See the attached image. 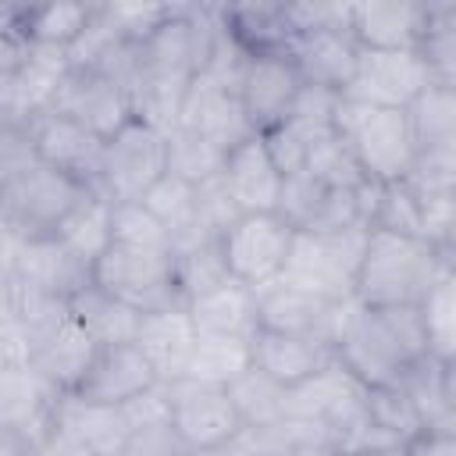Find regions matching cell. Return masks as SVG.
<instances>
[{
  "label": "cell",
  "mask_w": 456,
  "mask_h": 456,
  "mask_svg": "<svg viewBox=\"0 0 456 456\" xmlns=\"http://www.w3.org/2000/svg\"><path fill=\"white\" fill-rule=\"evenodd\" d=\"M406 456H456V431H420L406 442Z\"/></svg>",
  "instance_id": "49"
},
{
  "label": "cell",
  "mask_w": 456,
  "mask_h": 456,
  "mask_svg": "<svg viewBox=\"0 0 456 456\" xmlns=\"http://www.w3.org/2000/svg\"><path fill=\"white\" fill-rule=\"evenodd\" d=\"M417 53L428 64V75L435 86L456 89V4L452 0H431L424 36L417 43Z\"/></svg>",
  "instance_id": "35"
},
{
  "label": "cell",
  "mask_w": 456,
  "mask_h": 456,
  "mask_svg": "<svg viewBox=\"0 0 456 456\" xmlns=\"http://www.w3.org/2000/svg\"><path fill=\"white\" fill-rule=\"evenodd\" d=\"M153 385H157V374L146 363V356L132 342H121V346H100L96 349L75 395H82L89 403L125 406L128 399H135L139 392H146Z\"/></svg>",
  "instance_id": "18"
},
{
  "label": "cell",
  "mask_w": 456,
  "mask_h": 456,
  "mask_svg": "<svg viewBox=\"0 0 456 456\" xmlns=\"http://www.w3.org/2000/svg\"><path fill=\"white\" fill-rule=\"evenodd\" d=\"M132 346L146 356L157 381L167 385V381L185 378V367H189V356H192V346H196V328L189 321V310L185 306H167V310L142 314Z\"/></svg>",
  "instance_id": "22"
},
{
  "label": "cell",
  "mask_w": 456,
  "mask_h": 456,
  "mask_svg": "<svg viewBox=\"0 0 456 456\" xmlns=\"http://www.w3.org/2000/svg\"><path fill=\"white\" fill-rule=\"evenodd\" d=\"M167 424L175 428V435L185 442L189 452L228 449L242 431L228 388L196 378L167 381Z\"/></svg>",
  "instance_id": "9"
},
{
  "label": "cell",
  "mask_w": 456,
  "mask_h": 456,
  "mask_svg": "<svg viewBox=\"0 0 456 456\" xmlns=\"http://www.w3.org/2000/svg\"><path fill=\"white\" fill-rule=\"evenodd\" d=\"M221 182L239 214H274L281 192V171L274 167L260 135H249L235 150H228Z\"/></svg>",
  "instance_id": "17"
},
{
  "label": "cell",
  "mask_w": 456,
  "mask_h": 456,
  "mask_svg": "<svg viewBox=\"0 0 456 456\" xmlns=\"http://www.w3.org/2000/svg\"><path fill=\"white\" fill-rule=\"evenodd\" d=\"M417 310L428 335V356L452 363L456 360V271H445L417 303Z\"/></svg>",
  "instance_id": "36"
},
{
  "label": "cell",
  "mask_w": 456,
  "mask_h": 456,
  "mask_svg": "<svg viewBox=\"0 0 456 456\" xmlns=\"http://www.w3.org/2000/svg\"><path fill=\"white\" fill-rule=\"evenodd\" d=\"M171 235V249L178 246H189V242H200L207 239L200 232V221H196V185L175 178V175H160L139 200Z\"/></svg>",
  "instance_id": "29"
},
{
  "label": "cell",
  "mask_w": 456,
  "mask_h": 456,
  "mask_svg": "<svg viewBox=\"0 0 456 456\" xmlns=\"http://www.w3.org/2000/svg\"><path fill=\"white\" fill-rule=\"evenodd\" d=\"M413 403L420 428L428 431H456V360L442 363L435 356H420L395 381Z\"/></svg>",
  "instance_id": "25"
},
{
  "label": "cell",
  "mask_w": 456,
  "mask_h": 456,
  "mask_svg": "<svg viewBox=\"0 0 456 456\" xmlns=\"http://www.w3.org/2000/svg\"><path fill=\"white\" fill-rule=\"evenodd\" d=\"M417 153L428 150H456V89L452 86H428L406 107Z\"/></svg>",
  "instance_id": "31"
},
{
  "label": "cell",
  "mask_w": 456,
  "mask_h": 456,
  "mask_svg": "<svg viewBox=\"0 0 456 456\" xmlns=\"http://www.w3.org/2000/svg\"><path fill=\"white\" fill-rule=\"evenodd\" d=\"M428 21L420 0L349 4V32L363 50H417Z\"/></svg>",
  "instance_id": "21"
},
{
  "label": "cell",
  "mask_w": 456,
  "mask_h": 456,
  "mask_svg": "<svg viewBox=\"0 0 456 456\" xmlns=\"http://www.w3.org/2000/svg\"><path fill=\"white\" fill-rule=\"evenodd\" d=\"M363 410H367V424L385 435L395 445H406L413 435H420V417L413 410V403L406 399V392L399 385H374L363 395Z\"/></svg>",
  "instance_id": "39"
},
{
  "label": "cell",
  "mask_w": 456,
  "mask_h": 456,
  "mask_svg": "<svg viewBox=\"0 0 456 456\" xmlns=\"http://www.w3.org/2000/svg\"><path fill=\"white\" fill-rule=\"evenodd\" d=\"M21 64H25V36H0V114L11 110Z\"/></svg>",
  "instance_id": "47"
},
{
  "label": "cell",
  "mask_w": 456,
  "mask_h": 456,
  "mask_svg": "<svg viewBox=\"0 0 456 456\" xmlns=\"http://www.w3.org/2000/svg\"><path fill=\"white\" fill-rule=\"evenodd\" d=\"M228 456H271V452H256V449H224Z\"/></svg>",
  "instance_id": "54"
},
{
  "label": "cell",
  "mask_w": 456,
  "mask_h": 456,
  "mask_svg": "<svg viewBox=\"0 0 456 456\" xmlns=\"http://www.w3.org/2000/svg\"><path fill=\"white\" fill-rule=\"evenodd\" d=\"M32 146L36 160L78 178L86 189L100 192V164H103V139L82 128L78 121L43 110L32 118Z\"/></svg>",
  "instance_id": "14"
},
{
  "label": "cell",
  "mask_w": 456,
  "mask_h": 456,
  "mask_svg": "<svg viewBox=\"0 0 456 456\" xmlns=\"http://www.w3.org/2000/svg\"><path fill=\"white\" fill-rule=\"evenodd\" d=\"M167 171L164 132L132 118L110 139H103L100 164V196L110 203L142 200V192Z\"/></svg>",
  "instance_id": "7"
},
{
  "label": "cell",
  "mask_w": 456,
  "mask_h": 456,
  "mask_svg": "<svg viewBox=\"0 0 456 456\" xmlns=\"http://www.w3.org/2000/svg\"><path fill=\"white\" fill-rule=\"evenodd\" d=\"M445 271H456L452 249H438L435 242L417 235L370 228L363 242L360 271L353 281V299L374 310L417 306Z\"/></svg>",
  "instance_id": "2"
},
{
  "label": "cell",
  "mask_w": 456,
  "mask_h": 456,
  "mask_svg": "<svg viewBox=\"0 0 456 456\" xmlns=\"http://www.w3.org/2000/svg\"><path fill=\"white\" fill-rule=\"evenodd\" d=\"M303 89V78L296 71V64L289 61V53H249L246 71L239 78V103L246 110V121L253 125L256 135L278 128L296 96Z\"/></svg>",
  "instance_id": "13"
},
{
  "label": "cell",
  "mask_w": 456,
  "mask_h": 456,
  "mask_svg": "<svg viewBox=\"0 0 456 456\" xmlns=\"http://www.w3.org/2000/svg\"><path fill=\"white\" fill-rule=\"evenodd\" d=\"M164 150H167V175L189 182V185H200L214 175H221L224 167V150L214 146L207 135H200L196 128H185V125H171L164 132Z\"/></svg>",
  "instance_id": "33"
},
{
  "label": "cell",
  "mask_w": 456,
  "mask_h": 456,
  "mask_svg": "<svg viewBox=\"0 0 456 456\" xmlns=\"http://www.w3.org/2000/svg\"><path fill=\"white\" fill-rule=\"evenodd\" d=\"M428 356V335L417 306H360L356 299L346 306L335 360L363 385H395L410 363Z\"/></svg>",
  "instance_id": "1"
},
{
  "label": "cell",
  "mask_w": 456,
  "mask_h": 456,
  "mask_svg": "<svg viewBox=\"0 0 456 456\" xmlns=\"http://www.w3.org/2000/svg\"><path fill=\"white\" fill-rule=\"evenodd\" d=\"M296 228H289L278 214H239L221 235L217 249L228 267V278L249 289L274 281L285 267Z\"/></svg>",
  "instance_id": "8"
},
{
  "label": "cell",
  "mask_w": 456,
  "mask_h": 456,
  "mask_svg": "<svg viewBox=\"0 0 456 456\" xmlns=\"http://www.w3.org/2000/svg\"><path fill=\"white\" fill-rule=\"evenodd\" d=\"M53 395L32 367H0V424H14L32 438L50 420Z\"/></svg>",
  "instance_id": "28"
},
{
  "label": "cell",
  "mask_w": 456,
  "mask_h": 456,
  "mask_svg": "<svg viewBox=\"0 0 456 456\" xmlns=\"http://www.w3.org/2000/svg\"><path fill=\"white\" fill-rule=\"evenodd\" d=\"M196 335H242L256 331V292L239 281H224L185 303Z\"/></svg>",
  "instance_id": "26"
},
{
  "label": "cell",
  "mask_w": 456,
  "mask_h": 456,
  "mask_svg": "<svg viewBox=\"0 0 456 456\" xmlns=\"http://www.w3.org/2000/svg\"><path fill=\"white\" fill-rule=\"evenodd\" d=\"M346 456H406V445H370V449H353Z\"/></svg>",
  "instance_id": "53"
},
{
  "label": "cell",
  "mask_w": 456,
  "mask_h": 456,
  "mask_svg": "<svg viewBox=\"0 0 456 456\" xmlns=\"http://www.w3.org/2000/svg\"><path fill=\"white\" fill-rule=\"evenodd\" d=\"M249 342H253V367L264 370L281 388H292V385L314 378L317 370H324L328 363H335V349L317 338L256 328Z\"/></svg>",
  "instance_id": "23"
},
{
  "label": "cell",
  "mask_w": 456,
  "mask_h": 456,
  "mask_svg": "<svg viewBox=\"0 0 456 456\" xmlns=\"http://www.w3.org/2000/svg\"><path fill=\"white\" fill-rule=\"evenodd\" d=\"M367 228H346V232H296L285 267L278 281L314 292L331 303L353 299V281L360 271Z\"/></svg>",
  "instance_id": "5"
},
{
  "label": "cell",
  "mask_w": 456,
  "mask_h": 456,
  "mask_svg": "<svg viewBox=\"0 0 456 456\" xmlns=\"http://www.w3.org/2000/svg\"><path fill=\"white\" fill-rule=\"evenodd\" d=\"M175 253V271H178V285H182V296L185 303L232 281L228 278V267L221 260V249H217V239H200V242H189V246H178L171 249Z\"/></svg>",
  "instance_id": "40"
},
{
  "label": "cell",
  "mask_w": 456,
  "mask_h": 456,
  "mask_svg": "<svg viewBox=\"0 0 456 456\" xmlns=\"http://www.w3.org/2000/svg\"><path fill=\"white\" fill-rule=\"evenodd\" d=\"M11 274L39 292L71 299V292H78L89 281V267L82 260H75L57 239H43V242H14L11 253Z\"/></svg>",
  "instance_id": "24"
},
{
  "label": "cell",
  "mask_w": 456,
  "mask_h": 456,
  "mask_svg": "<svg viewBox=\"0 0 456 456\" xmlns=\"http://www.w3.org/2000/svg\"><path fill=\"white\" fill-rule=\"evenodd\" d=\"M285 53H289V61L296 64V71L306 86L342 93L349 86L356 57H360V43L349 32V11H346L342 21H331V25L292 36Z\"/></svg>",
  "instance_id": "15"
},
{
  "label": "cell",
  "mask_w": 456,
  "mask_h": 456,
  "mask_svg": "<svg viewBox=\"0 0 456 456\" xmlns=\"http://www.w3.org/2000/svg\"><path fill=\"white\" fill-rule=\"evenodd\" d=\"M32 456H93L86 445H78L71 435L53 428L50 420L32 435Z\"/></svg>",
  "instance_id": "48"
},
{
  "label": "cell",
  "mask_w": 456,
  "mask_h": 456,
  "mask_svg": "<svg viewBox=\"0 0 456 456\" xmlns=\"http://www.w3.org/2000/svg\"><path fill=\"white\" fill-rule=\"evenodd\" d=\"M50 424L86 445L93 456H118L132 435L121 406L89 403L75 392H57L50 406Z\"/></svg>",
  "instance_id": "20"
},
{
  "label": "cell",
  "mask_w": 456,
  "mask_h": 456,
  "mask_svg": "<svg viewBox=\"0 0 456 456\" xmlns=\"http://www.w3.org/2000/svg\"><path fill=\"white\" fill-rule=\"evenodd\" d=\"M110 242L128 246V249H167L171 253L167 228L139 200L110 203Z\"/></svg>",
  "instance_id": "41"
},
{
  "label": "cell",
  "mask_w": 456,
  "mask_h": 456,
  "mask_svg": "<svg viewBox=\"0 0 456 456\" xmlns=\"http://www.w3.org/2000/svg\"><path fill=\"white\" fill-rule=\"evenodd\" d=\"M335 132L353 150L367 182H378V185L403 182L417 160V139H413L406 110L370 107V103L338 96Z\"/></svg>",
  "instance_id": "4"
},
{
  "label": "cell",
  "mask_w": 456,
  "mask_h": 456,
  "mask_svg": "<svg viewBox=\"0 0 456 456\" xmlns=\"http://www.w3.org/2000/svg\"><path fill=\"white\" fill-rule=\"evenodd\" d=\"M50 110L78 121L100 139H110L121 125L135 118L128 89L96 68H68V75L53 93Z\"/></svg>",
  "instance_id": "11"
},
{
  "label": "cell",
  "mask_w": 456,
  "mask_h": 456,
  "mask_svg": "<svg viewBox=\"0 0 456 456\" xmlns=\"http://www.w3.org/2000/svg\"><path fill=\"white\" fill-rule=\"evenodd\" d=\"M256 292V328H267V331H285V335H303V338H317V342H328L335 349V335H338V324H342V314L346 306L353 303H331V299H321L314 292H303V289H292L285 281H267Z\"/></svg>",
  "instance_id": "12"
},
{
  "label": "cell",
  "mask_w": 456,
  "mask_h": 456,
  "mask_svg": "<svg viewBox=\"0 0 456 456\" xmlns=\"http://www.w3.org/2000/svg\"><path fill=\"white\" fill-rule=\"evenodd\" d=\"M0 456H32L28 431H21L14 424H0Z\"/></svg>",
  "instance_id": "50"
},
{
  "label": "cell",
  "mask_w": 456,
  "mask_h": 456,
  "mask_svg": "<svg viewBox=\"0 0 456 456\" xmlns=\"http://www.w3.org/2000/svg\"><path fill=\"white\" fill-rule=\"evenodd\" d=\"M68 306H71V317L96 338V346L132 342L135 328H139V317H142L132 306H125L121 299H114L110 292H103L100 285H93V278L78 292H71Z\"/></svg>",
  "instance_id": "27"
},
{
  "label": "cell",
  "mask_w": 456,
  "mask_h": 456,
  "mask_svg": "<svg viewBox=\"0 0 456 456\" xmlns=\"http://www.w3.org/2000/svg\"><path fill=\"white\" fill-rule=\"evenodd\" d=\"M89 14H93V4H39V7L28 4L21 36H25V43L68 50L82 36Z\"/></svg>",
  "instance_id": "37"
},
{
  "label": "cell",
  "mask_w": 456,
  "mask_h": 456,
  "mask_svg": "<svg viewBox=\"0 0 456 456\" xmlns=\"http://www.w3.org/2000/svg\"><path fill=\"white\" fill-rule=\"evenodd\" d=\"M36 164L32 146V121L21 118H0V182L14 178L18 171Z\"/></svg>",
  "instance_id": "43"
},
{
  "label": "cell",
  "mask_w": 456,
  "mask_h": 456,
  "mask_svg": "<svg viewBox=\"0 0 456 456\" xmlns=\"http://www.w3.org/2000/svg\"><path fill=\"white\" fill-rule=\"evenodd\" d=\"M253 367V342L242 335H196L185 378L207 385H232L239 374Z\"/></svg>",
  "instance_id": "30"
},
{
  "label": "cell",
  "mask_w": 456,
  "mask_h": 456,
  "mask_svg": "<svg viewBox=\"0 0 456 456\" xmlns=\"http://www.w3.org/2000/svg\"><path fill=\"white\" fill-rule=\"evenodd\" d=\"M428 86H431V75L417 50H363L360 46L353 78L342 89V96L370 103V107L406 110Z\"/></svg>",
  "instance_id": "10"
},
{
  "label": "cell",
  "mask_w": 456,
  "mask_h": 456,
  "mask_svg": "<svg viewBox=\"0 0 456 456\" xmlns=\"http://www.w3.org/2000/svg\"><path fill=\"white\" fill-rule=\"evenodd\" d=\"M303 167H306L321 185H328V189L356 192V189H363V185H367L363 167L356 164L353 150L346 146V139H342L338 132H328V135L314 139V142H310V150H306Z\"/></svg>",
  "instance_id": "38"
},
{
  "label": "cell",
  "mask_w": 456,
  "mask_h": 456,
  "mask_svg": "<svg viewBox=\"0 0 456 456\" xmlns=\"http://www.w3.org/2000/svg\"><path fill=\"white\" fill-rule=\"evenodd\" d=\"M86 196H93V189H86L78 178L36 160L32 167L0 182V232L14 242L57 239L61 224Z\"/></svg>",
  "instance_id": "3"
},
{
  "label": "cell",
  "mask_w": 456,
  "mask_h": 456,
  "mask_svg": "<svg viewBox=\"0 0 456 456\" xmlns=\"http://www.w3.org/2000/svg\"><path fill=\"white\" fill-rule=\"evenodd\" d=\"M11 253H14V239L0 232V310H7V289H11Z\"/></svg>",
  "instance_id": "51"
},
{
  "label": "cell",
  "mask_w": 456,
  "mask_h": 456,
  "mask_svg": "<svg viewBox=\"0 0 456 456\" xmlns=\"http://www.w3.org/2000/svg\"><path fill=\"white\" fill-rule=\"evenodd\" d=\"M25 4H0V36H21Z\"/></svg>",
  "instance_id": "52"
},
{
  "label": "cell",
  "mask_w": 456,
  "mask_h": 456,
  "mask_svg": "<svg viewBox=\"0 0 456 456\" xmlns=\"http://www.w3.org/2000/svg\"><path fill=\"white\" fill-rule=\"evenodd\" d=\"M32 363V331L11 310H0V367H28Z\"/></svg>",
  "instance_id": "45"
},
{
  "label": "cell",
  "mask_w": 456,
  "mask_h": 456,
  "mask_svg": "<svg viewBox=\"0 0 456 456\" xmlns=\"http://www.w3.org/2000/svg\"><path fill=\"white\" fill-rule=\"evenodd\" d=\"M121 413H125V420H128L132 431L135 428H150V424H167V385L157 381L153 388L139 392L135 399H128L121 406Z\"/></svg>",
  "instance_id": "46"
},
{
  "label": "cell",
  "mask_w": 456,
  "mask_h": 456,
  "mask_svg": "<svg viewBox=\"0 0 456 456\" xmlns=\"http://www.w3.org/2000/svg\"><path fill=\"white\" fill-rule=\"evenodd\" d=\"M338 96H342V93H331V89H321V86H306V82H303V89H299V96H296V103H292V110H289L285 121H289L306 142H314V139L335 132Z\"/></svg>",
  "instance_id": "42"
},
{
  "label": "cell",
  "mask_w": 456,
  "mask_h": 456,
  "mask_svg": "<svg viewBox=\"0 0 456 456\" xmlns=\"http://www.w3.org/2000/svg\"><path fill=\"white\" fill-rule=\"evenodd\" d=\"M178 125L185 128H196L200 135H207L214 146H221L224 153L235 150L239 142H246L253 132V125L246 121V110L239 103V93L214 82L210 75H196L185 89V100H182V114H178Z\"/></svg>",
  "instance_id": "16"
},
{
  "label": "cell",
  "mask_w": 456,
  "mask_h": 456,
  "mask_svg": "<svg viewBox=\"0 0 456 456\" xmlns=\"http://www.w3.org/2000/svg\"><path fill=\"white\" fill-rule=\"evenodd\" d=\"M96 338L68 314L61 324L43 331L32 342V370L53 388V392H75L78 381L86 378L93 356H96Z\"/></svg>",
  "instance_id": "19"
},
{
  "label": "cell",
  "mask_w": 456,
  "mask_h": 456,
  "mask_svg": "<svg viewBox=\"0 0 456 456\" xmlns=\"http://www.w3.org/2000/svg\"><path fill=\"white\" fill-rule=\"evenodd\" d=\"M57 242H61L75 260H82V264L93 271L96 256L110 246V200H103V196H96V192L86 196V200L75 207V214L61 224Z\"/></svg>",
  "instance_id": "34"
},
{
  "label": "cell",
  "mask_w": 456,
  "mask_h": 456,
  "mask_svg": "<svg viewBox=\"0 0 456 456\" xmlns=\"http://www.w3.org/2000/svg\"><path fill=\"white\" fill-rule=\"evenodd\" d=\"M224 388H228V399H232V410L242 431H267L285 420V388L271 381L264 370L249 367Z\"/></svg>",
  "instance_id": "32"
},
{
  "label": "cell",
  "mask_w": 456,
  "mask_h": 456,
  "mask_svg": "<svg viewBox=\"0 0 456 456\" xmlns=\"http://www.w3.org/2000/svg\"><path fill=\"white\" fill-rule=\"evenodd\" d=\"M93 285L132 306L135 314H153L167 306H185L178 271H175V253L167 249H128V246H107L93 271Z\"/></svg>",
  "instance_id": "6"
},
{
  "label": "cell",
  "mask_w": 456,
  "mask_h": 456,
  "mask_svg": "<svg viewBox=\"0 0 456 456\" xmlns=\"http://www.w3.org/2000/svg\"><path fill=\"white\" fill-rule=\"evenodd\" d=\"M118 456H189V449L171 424H150V428H135Z\"/></svg>",
  "instance_id": "44"
}]
</instances>
